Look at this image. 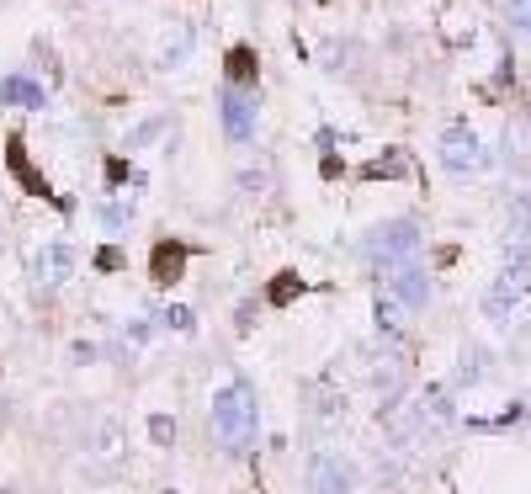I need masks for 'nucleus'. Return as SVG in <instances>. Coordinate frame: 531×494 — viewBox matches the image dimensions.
<instances>
[{
	"instance_id": "nucleus-1",
	"label": "nucleus",
	"mask_w": 531,
	"mask_h": 494,
	"mask_svg": "<svg viewBox=\"0 0 531 494\" xmlns=\"http://www.w3.org/2000/svg\"><path fill=\"white\" fill-rule=\"evenodd\" d=\"M208 420H213V436L223 441V452H250L255 447V426H260V415H255V394L250 383H223L213 404H208Z\"/></svg>"
},
{
	"instance_id": "nucleus-2",
	"label": "nucleus",
	"mask_w": 531,
	"mask_h": 494,
	"mask_svg": "<svg viewBox=\"0 0 531 494\" xmlns=\"http://www.w3.org/2000/svg\"><path fill=\"white\" fill-rule=\"evenodd\" d=\"M531 293V261H505V272L495 277V287L484 293V314L495 319V324H510V314L526 304Z\"/></svg>"
},
{
	"instance_id": "nucleus-3",
	"label": "nucleus",
	"mask_w": 531,
	"mask_h": 494,
	"mask_svg": "<svg viewBox=\"0 0 531 494\" xmlns=\"http://www.w3.org/2000/svg\"><path fill=\"white\" fill-rule=\"evenodd\" d=\"M414 250H420V223L414 218H388L367 234V261H383V266H404Z\"/></svg>"
},
{
	"instance_id": "nucleus-4",
	"label": "nucleus",
	"mask_w": 531,
	"mask_h": 494,
	"mask_svg": "<svg viewBox=\"0 0 531 494\" xmlns=\"http://www.w3.org/2000/svg\"><path fill=\"white\" fill-rule=\"evenodd\" d=\"M309 489L313 494H356V463L341 452H324L309 468Z\"/></svg>"
},
{
	"instance_id": "nucleus-5",
	"label": "nucleus",
	"mask_w": 531,
	"mask_h": 494,
	"mask_svg": "<svg viewBox=\"0 0 531 494\" xmlns=\"http://www.w3.org/2000/svg\"><path fill=\"white\" fill-rule=\"evenodd\" d=\"M505 261H531V191H510V213H505Z\"/></svg>"
},
{
	"instance_id": "nucleus-6",
	"label": "nucleus",
	"mask_w": 531,
	"mask_h": 494,
	"mask_svg": "<svg viewBox=\"0 0 531 494\" xmlns=\"http://www.w3.org/2000/svg\"><path fill=\"white\" fill-rule=\"evenodd\" d=\"M441 165L457 170V176H468V170L484 165V149H478V139H473L468 123H452L446 133H441Z\"/></svg>"
},
{
	"instance_id": "nucleus-7",
	"label": "nucleus",
	"mask_w": 531,
	"mask_h": 494,
	"mask_svg": "<svg viewBox=\"0 0 531 494\" xmlns=\"http://www.w3.org/2000/svg\"><path fill=\"white\" fill-rule=\"evenodd\" d=\"M223 107V133L234 139V144H245L255 133V96H250V86H223V96H219Z\"/></svg>"
},
{
	"instance_id": "nucleus-8",
	"label": "nucleus",
	"mask_w": 531,
	"mask_h": 494,
	"mask_svg": "<svg viewBox=\"0 0 531 494\" xmlns=\"http://www.w3.org/2000/svg\"><path fill=\"white\" fill-rule=\"evenodd\" d=\"M388 293H393V298H399L409 314H420L425 304H431V277H425L420 266H409V261H404V266H393V277H388Z\"/></svg>"
},
{
	"instance_id": "nucleus-9",
	"label": "nucleus",
	"mask_w": 531,
	"mask_h": 494,
	"mask_svg": "<svg viewBox=\"0 0 531 494\" xmlns=\"http://www.w3.org/2000/svg\"><path fill=\"white\" fill-rule=\"evenodd\" d=\"M123 447H128V426H123V420H101V426L91 431L96 468H117V463H123Z\"/></svg>"
},
{
	"instance_id": "nucleus-10",
	"label": "nucleus",
	"mask_w": 531,
	"mask_h": 494,
	"mask_svg": "<svg viewBox=\"0 0 531 494\" xmlns=\"http://www.w3.org/2000/svg\"><path fill=\"white\" fill-rule=\"evenodd\" d=\"M75 277V250L69 245H43L37 250V282L43 287H59V282Z\"/></svg>"
},
{
	"instance_id": "nucleus-11",
	"label": "nucleus",
	"mask_w": 531,
	"mask_h": 494,
	"mask_svg": "<svg viewBox=\"0 0 531 494\" xmlns=\"http://www.w3.org/2000/svg\"><path fill=\"white\" fill-rule=\"evenodd\" d=\"M0 107H27V112H37V107H48V96H43V86H32L22 75H5L0 80Z\"/></svg>"
},
{
	"instance_id": "nucleus-12",
	"label": "nucleus",
	"mask_w": 531,
	"mask_h": 494,
	"mask_svg": "<svg viewBox=\"0 0 531 494\" xmlns=\"http://www.w3.org/2000/svg\"><path fill=\"white\" fill-rule=\"evenodd\" d=\"M223 75H229V86H255V75H260V64H255V48H229V59H223Z\"/></svg>"
},
{
	"instance_id": "nucleus-13",
	"label": "nucleus",
	"mask_w": 531,
	"mask_h": 494,
	"mask_svg": "<svg viewBox=\"0 0 531 494\" xmlns=\"http://www.w3.org/2000/svg\"><path fill=\"white\" fill-rule=\"evenodd\" d=\"M181 266H187V250H181V245H159L155 250V282H159V287L181 282Z\"/></svg>"
},
{
	"instance_id": "nucleus-14",
	"label": "nucleus",
	"mask_w": 531,
	"mask_h": 494,
	"mask_svg": "<svg viewBox=\"0 0 531 494\" xmlns=\"http://www.w3.org/2000/svg\"><path fill=\"white\" fill-rule=\"evenodd\" d=\"M5 160H11V170L22 176V186H27L32 197H48V181H43V176H37V170L27 165V155H22V139H11V149H5Z\"/></svg>"
},
{
	"instance_id": "nucleus-15",
	"label": "nucleus",
	"mask_w": 531,
	"mask_h": 494,
	"mask_svg": "<svg viewBox=\"0 0 531 494\" xmlns=\"http://www.w3.org/2000/svg\"><path fill=\"white\" fill-rule=\"evenodd\" d=\"M404 170H409L404 155H388V160H373L367 165V181H377V176H404Z\"/></svg>"
},
{
	"instance_id": "nucleus-16",
	"label": "nucleus",
	"mask_w": 531,
	"mask_h": 494,
	"mask_svg": "<svg viewBox=\"0 0 531 494\" xmlns=\"http://www.w3.org/2000/svg\"><path fill=\"white\" fill-rule=\"evenodd\" d=\"M505 16H510V27L526 32L531 37V0H505Z\"/></svg>"
},
{
	"instance_id": "nucleus-17",
	"label": "nucleus",
	"mask_w": 531,
	"mask_h": 494,
	"mask_svg": "<svg viewBox=\"0 0 531 494\" xmlns=\"http://www.w3.org/2000/svg\"><path fill=\"white\" fill-rule=\"evenodd\" d=\"M187 48H191V37L187 32H176V43H165V69H176V64L187 59Z\"/></svg>"
},
{
	"instance_id": "nucleus-18",
	"label": "nucleus",
	"mask_w": 531,
	"mask_h": 494,
	"mask_svg": "<svg viewBox=\"0 0 531 494\" xmlns=\"http://www.w3.org/2000/svg\"><path fill=\"white\" fill-rule=\"evenodd\" d=\"M149 431H155V441L165 447V441H176V420H165V415H155V426H149Z\"/></svg>"
},
{
	"instance_id": "nucleus-19",
	"label": "nucleus",
	"mask_w": 531,
	"mask_h": 494,
	"mask_svg": "<svg viewBox=\"0 0 531 494\" xmlns=\"http://www.w3.org/2000/svg\"><path fill=\"white\" fill-rule=\"evenodd\" d=\"M292 287H303V282H292V277H287V282H277V293H271V304H287V298H292Z\"/></svg>"
},
{
	"instance_id": "nucleus-20",
	"label": "nucleus",
	"mask_w": 531,
	"mask_h": 494,
	"mask_svg": "<svg viewBox=\"0 0 531 494\" xmlns=\"http://www.w3.org/2000/svg\"><path fill=\"white\" fill-rule=\"evenodd\" d=\"M500 5H505V0H500Z\"/></svg>"
}]
</instances>
